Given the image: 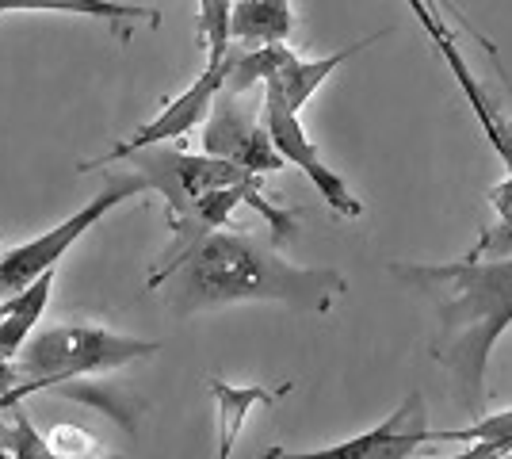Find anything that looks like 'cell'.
<instances>
[{"mask_svg":"<svg viewBox=\"0 0 512 459\" xmlns=\"http://www.w3.org/2000/svg\"><path fill=\"white\" fill-rule=\"evenodd\" d=\"M490 207L497 222L478 238L474 253L478 257H512V173L490 188Z\"/></svg>","mask_w":512,"mask_h":459,"instance_id":"9a60e30c","label":"cell"},{"mask_svg":"<svg viewBox=\"0 0 512 459\" xmlns=\"http://www.w3.org/2000/svg\"><path fill=\"white\" fill-rule=\"evenodd\" d=\"M0 414H4V421H0V444L16 459H62L50 448V440L35 429V421L27 417L23 406H8Z\"/></svg>","mask_w":512,"mask_h":459,"instance_id":"5bb4252c","label":"cell"},{"mask_svg":"<svg viewBox=\"0 0 512 459\" xmlns=\"http://www.w3.org/2000/svg\"><path fill=\"white\" fill-rule=\"evenodd\" d=\"M146 192H150V184L134 173V169H127L123 176H111L100 196H92L85 207H77V211L65 222H58L54 230H43L39 238L20 241V245L4 249V253H0V295L8 299V295L23 291L27 284H35L46 272H58V261H62L77 241L85 238L96 222L107 219V215H111L115 207H123L127 199L146 196Z\"/></svg>","mask_w":512,"mask_h":459,"instance_id":"277c9868","label":"cell"},{"mask_svg":"<svg viewBox=\"0 0 512 459\" xmlns=\"http://www.w3.org/2000/svg\"><path fill=\"white\" fill-rule=\"evenodd\" d=\"M46 440H50V448H54L62 459H96L100 456L96 440L88 437V433H81V429H73V425H58Z\"/></svg>","mask_w":512,"mask_h":459,"instance_id":"e0dca14e","label":"cell"},{"mask_svg":"<svg viewBox=\"0 0 512 459\" xmlns=\"http://www.w3.org/2000/svg\"><path fill=\"white\" fill-rule=\"evenodd\" d=\"M203 153L234 161L253 176H268L287 169V161L272 146L264 127V88L253 92H226L214 100L211 119L203 123Z\"/></svg>","mask_w":512,"mask_h":459,"instance_id":"8992f818","label":"cell"},{"mask_svg":"<svg viewBox=\"0 0 512 459\" xmlns=\"http://www.w3.org/2000/svg\"><path fill=\"white\" fill-rule=\"evenodd\" d=\"M127 165L150 184V192L165 196L169 226L184 219L195 203L207 192H214V188L256 180L249 169H241L234 161H222V157H211V153H180L169 150V146H150V150L130 153Z\"/></svg>","mask_w":512,"mask_h":459,"instance_id":"5b68a950","label":"cell"},{"mask_svg":"<svg viewBox=\"0 0 512 459\" xmlns=\"http://www.w3.org/2000/svg\"><path fill=\"white\" fill-rule=\"evenodd\" d=\"M8 12H62V16H85V20H104V23H134L146 20L150 27L161 23L157 8L146 4H123V0H0V16Z\"/></svg>","mask_w":512,"mask_h":459,"instance_id":"4fadbf2b","label":"cell"},{"mask_svg":"<svg viewBox=\"0 0 512 459\" xmlns=\"http://www.w3.org/2000/svg\"><path fill=\"white\" fill-rule=\"evenodd\" d=\"M386 272L432 303V360L455 379L470 421L486 417L490 356L512 326V257L470 253L448 264L390 261Z\"/></svg>","mask_w":512,"mask_h":459,"instance_id":"7a4b0ae2","label":"cell"},{"mask_svg":"<svg viewBox=\"0 0 512 459\" xmlns=\"http://www.w3.org/2000/svg\"><path fill=\"white\" fill-rule=\"evenodd\" d=\"M505 459H512V456H505Z\"/></svg>","mask_w":512,"mask_h":459,"instance_id":"44dd1931","label":"cell"},{"mask_svg":"<svg viewBox=\"0 0 512 459\" xmlns=\"http://www.w3.org/2000/svg\"><path fill=\"white\" fill-rule=\"evenodd\" d=\"M207 387H211L214 417H218V456L214 459L234 456V444H237V437H241V429H245L249 414L260 410V406H272V402H279L283 394L291 391V387L268 391V387H260V383L241 387V383H226V379H218V375L207 379Z\"/></svg>","mask_w":512,"mask_h":459,"instance_id":"8fae6325","label":"cell"},{"mask_svg":"<svg viewBox=\"0 0 512 459\" xmlns=\"http://www.w3.org/2000/svg\"><path fill=\"white\" fill-rule=\"evenodd\" d=\"M161 352V341L130 337L107 326H54L39 329L23 352L16 356L20 368V387L0 398V410L20 406L27 394L58 387L65 379H85V375H104L115 368H127L134 360H146Z\"/></svg>","mask_w":512,"mask_h":459,"instance_id":"3957f363","label":"cell"},{"mask_svg":"<svg viewBox=\"0 0 512 459\" xmlns=\"http://www.w3.org/2000/svg\"><path fill=\"white\" fill-rule=\"evenodd\" d=\"M390 35V27H383V31H371L367 39H360V43L344 46V50H337V54H325V58H318V62H302L295 50H287V58H283V66L276 69V77L272 81H264V85H276L279 92H283V100L291 104L295 111H302L306 104H310V96L318 92L337 69L348 62V58H356V54H363L367 46H375L379 39H386Z\"/></svg>","mask_w":512,"mask_h":459,"instance_id":"30bf717a","label":"cell"},{"mask_svg":"<svg viewBox=\"0 0 512 459\" xmlns=\"http://www.w3.org/2000/svg\"><path fill=\"white\" fill-rule=\"evenodd\" d=\"M436 440H459V444H509L512 448V410H501V414H486L478 421H470L463 429H436Z\"/></svg>","mask_w":512,"mask_h":459,"instance_id":"2e32d148","label":"cell"},{"mask_svg":"<svg viewBox=\"0 0 512 459\" xmlns=\"http://www.w3.org/2000/svg\"><path fill=\"white\" fill-rule=\"evenodd\" d=\"M50 291H54V272L39 276L35 284H27L23 291L8 295L0 303V356L16 360L23 352V345L39 333V322H43V310L50 303Z\"/></svg>","mask_w":512,"mask_h":459,"instance_id":"7c38bea8","label":"cell"},{"mask_svg":"<svg viewBox=\"0 0 512 459\" xmlns=\"http://www.w3.org/2000/svg\"><path fill=\"white\" fill-rule=\"evenodd\" d=\"M505 456H512L509 444L490 440V444H470V448H463L459 456H448V459H505Z\"/></svg>","mask_w":512,"mask_h":459,"instance_id":"ac0fdd59","label":"cell"},{"mask_svg":"<svg viewBox=\"0 0 512 459\" xmlns=\"http://www.w3.org/2000/svg\"><path fill=\"white\" fill-rule=\"evenodd\" d=\"M150 287H165V306L180 318L237 303H279L302 314H329L348 291V280L337 268L287 261L276 241L241 230H214L157 264Z\"/></svg>","mask_w":512,"mask_h":459,"instance_id":"6da1fadb","label":"cell"},{"mask_svg":"<svg viewBox=\"0 0 512 459\" xmlns=\"http://www.w3.org/2000/svg\"><path fill=\"white\" fill-rule=\"evenodd\" d=\"M222 88H226V62H207V69L195 77L192 85L184 88L180 96H172L165 108L153 115L150 123H142L134 134H127L123 142H115L107 153L100 157H92L85 161L77 173H96V169H111V165H119V161H127L130 153L138 150H150V146H165L172 138H184V134H192L195 127H203L207 119H211L214 111V100L222 96Z\"/></svg>","mask_w":512,"mask_h":459,"instance_id":"52a82bcc","label":"cell"},{"mask_svg":"<svg viewBox=\"0 0 512 459\" xmlns=\"http://www.w3.org/2000/svg\"><path fill=\"white\" fill-rule=\"evenodd\" d=\"M436 440V429H428L425 398L409 394L394 414L367 429L360 437L314 448V452H291V448H268L260 459H413L417 448Z\"/></svg>","mask_w":512,"mask_h":459,"instance_id":"9c48e42d","label":"cell"},{"mask_svg":"<svg viewBox=\"0 0 512 459\" xmlns=\"http://www.w3.org/2000/svg\"><path fill=\"white\" fill-rule=\"evenodd\" d=\"M0 459H16V456H12V452H8V448H4V444H0Z\"/></svg>","mask_w":512,"mask_h":459,"instance_id":"ffe728a7","label":"cell"},{"mask_svg":"<svg viewBox=\"0 0 512 459\" xmlns=\"http://www.w3.org/2000/svg\"><path fill=\"white\" fill-rule=\"evenodd\" d=\"M20 368H16V360H8V356H0V398L4 394H12L20 387Z\"/></svg>","mask_w":512,"mask_h":459,"instance_id":"d6986e66","label":"cell"},{"mask_svg":"<svg viewBox=\"0 0 512 459\" xmlns=\"http://www.w3.org/2000/svg\"><path fill=\"white\" fill-rule=\"evenodd\" d=\"M264 127L272 134V146L279 150V157L287 165H295L325 199L329 211H337L341 219H360L363 203L356 199V192L344 184V176H337L325 161H321L314 138L302 127L299 111L283 100V92L276 85H264Z\"/></svg>","mask_w":512,"mask_h":459,"instance_id":"ba28073f","label":"cell"}]
</instances>
